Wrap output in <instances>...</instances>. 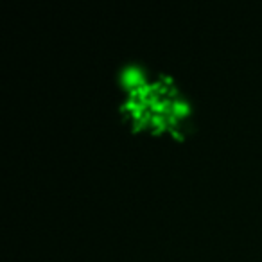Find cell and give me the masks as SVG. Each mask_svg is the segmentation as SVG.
I'll return each instance as SVG.
<instances>
[{
	"instance_id": "cell-1",
	"label": "cell",
	"mask_w": 262,
	"mask_h": 262,
	"mask_svg": "<svg viewBox=\"0 0 262 262\" xmlns=\"http://www.w3.org/2000/svg\"><path fill=\"white\" fill-rule=\"evenodd\" d=\"M119 83L127 90V94L137 92L144 83H147L144 69L137 63H124L119 69Z\"/></svg>"
}]
</instances>
